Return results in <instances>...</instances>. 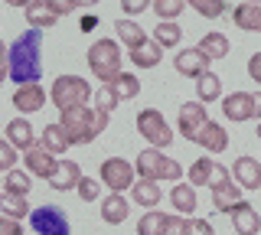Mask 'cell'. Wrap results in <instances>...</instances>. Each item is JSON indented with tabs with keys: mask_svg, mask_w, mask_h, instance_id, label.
<instances>
[{
	"mask_svg": "<svg viewBox=\"0 0 261 235\" xmlns=\"http://www.w3.org/2000/svg\"><path fill=\"white\" fill-rule=\"evenodd\" d=\"M7 75L10 82L20 85H39L43 79V30H27L10 43L7 53Z\"/></svg>",
	"mask_w": 261,
	"mask_h": 235,
	"instance_id": "6da1fadb",
	"label": "cell"
},
{
	"mask_svg": "<svg viewBox=\"0 0 261 235\" xmlns=\"http://www.w3.org/2000/svg\"><path fill=\"white\" fill-rule=\"evenodd\" d=\"M108 121L111 115H105V111H98V108H72V111H62V118H59V124L65 127V134H69V141H72V147H82V144H92L98 134L108 127Z\"/></svg>",
	"mask_w": 261,
	"mask_h": 235,
	"instance_id": "7a4b0ae2",
	"label": "cell"
},
{
	"mask_svg": "<svg viewBox=\"0 0 261 235\" xmlns=\"http://www.w3.org/2000/svg\"><path fill=\"white\" fill-rule=\"evenodd\" d=\"M88 69H92V75L98 79L101 85H111L114 79L121 75V49L114 39H95L92 46H88Z\"/></svg>",
	"mask_w": 261,
	"mask_h": 235,
	"instance_id": "3957f363",
	"label": "cell"
},
{
	"mask_svg": "<svg viewBox=\"0 0 261 235\" xmlns=\"http://www.w3.org/2000/svg\"><path fill=\"white\" fill-rule=\"evenodd\" d=\"M134 167H137V173H141V180H173L179 183V176H183V167L176 164V160H170L167 153H160L157 147H147L137 153V160H134Z\"/></svg>",
	"mask_w": 261,
	"mask_h": 235,
	"instance_id": "277c9868",
	"label": "cell"
},
{
	"mask_svg": "<svg viewBox=\"0 0 261 235\" xmlns=\"http://www.w3.org/2000/svg\"><path fill=\"white\" fill-rule=\"evenodd\" d=\"M92 85L82 75H59L53 82V105L59 111H72V108H85L92 98Z\"/></svg>",
	"mask_w": 261,
	"mask_h": 235,
	"instance_id": "5b68a950",
	"label": "cell"
},
{
	"mask_svg": "<svg viewBox=\"0 0 261 235\" xmlns=\"http://www.w3.org/2000/svg\"><path fill=\"white\" fill-rule=\"evenodd\" d=\"M137 131H141V137L147 144H153L157 150L173 144V127L167 124V118H163L157 108H144L141 115H137Z\"/></svg>",
	"mask_w": 261,
	"mask_h": 235,
	"instance_id": "8992f818",
	"label": "cell"
},
{
	"mask_svg": "<svg viewBox=\"0 0 261 235\" xmlns=\"http://www.w3.org/2000/svg\"><path fill=\"white\" fill-rule=\"evenodd\" d=\"M30 225H33V232H36V235H69L72 232L65 209L62 206H53V202L33 209V213H30Z\"/></svg>",
	"mask_w": 261,
	"mask_h": 235,
	"instance_id": "52a82bcc",
	"label": "cell"
},
{
	"mask_svg": "<svg viewBox=\"0 0 261 235\" xmlns=\"http://www.w3.org/2000/svg\"><path fill=\"white\" fill-rule=\"evenodd\" d=\"M101 180L111 193H124L137 183V167H130V160L124 157H108L101 160Z\"/></svg>",
	"mask_w": 261,
	"mask_h": 235,
	"instance_id": "ba28073f",
	"label": "cell"
},
{
	"mask_svg": "<svg viewBox=\"0 0 261 235\" xmlns=\"http://www.w3.org/2000/svg\"><path fill=\"white\" fill-rule=\"evenodd\" d=\"M228 180H235L232 167H222V164H216V160H209V157H199L190 167V186H209V190H216V186H222Z\"/></svg>",
	"mask_w": 261,
	"mask_h": 235,
	"instance_id": "9c48e42d",
	"label": "cell"
},
{
	"mask_svg": "<svg viewBox=\"0 0 261 235\" xmlns=\"http://www.w3.org/2000/svg\"><path fill=\"white\" fill-rule=\"evenodd\" d=\"M206 124H209V115H206V105L202 101H183L179 105V134L190 144L199 141V134H202Z\"/></svg>",
	"mask_w": 261,
	"mask_h": 235,
	"instance_id": "30bf717a",
	"label": "cell"
},
{
	"mask_svg": "<svg viewBox=\"0 0 261 235\" xmlns=\"http://www.w3.org/2000/svg\"><path fill=\"white\" fill-rule=\"evenodd\" d=\"M209 62H212L209 56L202 53L199 46H193V49L176 53V62H173V66H176V72H179L183 79H202V75L209 72Z\"/></svg>",
	"mask_w": 261,
	"mask_h": 235,
	"instance_id": "8fae6325",
	"label": "cell"
},
{
	"mask_svg": "<svg viewBox=\"0 0 261 235\" xmlns=\"http://www.w3.org/2000/svg\"><path fill=\"white\" fill-rule=\"evenodd\" d=\"M23 160H27V170H30L33 176H39V180H53L56 170H59V160H56L46 147H39V144L33 150L23 153Z\"/></svg>",
	"mask_w": 261,
	"mask_h": 235,
	"instance_id": "7c38bea8",
	"label": "cell"
},
{
	"mask_svg": "<svg viewBox=\"0 0 261 235\" xmlns=\"http://www.w3.org/2000/svg\"><path fill=\"white\" fill-rule=\"evenodd\" d=\"M222 115L228 121H248L255 118V95L251 92H232L222 98Z\"/></svg>",
	"mask_w": 261,
	"mask_h": 235,
	"instance_id": "4fadbf2b",
	"label": "cell"
},
{
	"mask_svg": "<svg viewBox=\"0 0 261 235\" xmlns=\"http://www.w3.org/2000/svg\"><path fill=\"white\" fill-rule=\"evenodd\" d=\"M232 173H235V183H239L242 190H261V160L239 157L232 164Z\"/></svg>",
	"mask_w": 261,
	"mask_h": 235,
	"instance_id": "5bb4252c",
	"label": "cell"
},
{
	"mask_svg": "<svg viewBox=\"0 0 261 235\" xmlns=\"http://www.w3.org/2000/svg\"><path fill=\"white\" fill-rule=\"evenodd\" d=\"M46 105V88L43 85H20L13 92V108L23 111V115H33Z\"/></svg>",
	"mask_w": 261,
	"mask_h": 235,
	"instance_id": "9a60e30c",
	"label": "cell"
},
{
	"mask_svg": "<svg viewBox=\"0 0 261 235\" xmlns=\"http://www.w3.org/2000/svg\"><path fill=\"white\" fill-rule=\"evenodd\" d=\"M7 141H10L13 144V147H20L23 153H27V150H33V147H36V134H33V124H30V121L27 118H13V121H7Z\"/></svg>",
	"mask_w": 261,
	"mask_h": 235,
	"instance_id": "2e32d148",
	"label": "cell"
},
{
	"mask_svg": "<svg viewBox=\"0 0 261 235\" xmlns=\"http://www.w3.org/2000/svg\"><path fill=\"white\" fill-rule=\"evenodd\" d=\"M127 216H130L127 196H121V193L105 196V202H101V222L105 225H121V222H127Z\"/></svg>",
	"mask_w": 261,
	"mask_h": 235,
	"instance_id": "e0dca14e",
	"label": "cell"
},
{
	"mask_svg": "<svg viewBox=\"0 0 261 235\" xmlns=\"http://www.w3.org/2000/svg\"><path fill=\"white\" fill-rule=\"evenodd\" d=\"M27 23H30V30H49L59 23V13L53 10L49 0H33L27 7Z\"/></svg>",
	"mask_w": 261,
	"mask_h": 235,
	"instance_id": "ac0fdd59",
	"label": "cell"
},
{
	"mask_svg": "<svg viewBox=\"0 0 261 235\" xmlns=\"http://www.w3.org/2000/svg\"><path fill=\"white\" fill-rule=\"evenodd\" d=\"M228 216H232V229L239 235H258L261 232V219H258V213L248 206V202H239Z\"/></svg>",
	"mask_w": 261,
	"mask_h": 235,
	"instance_id": "d6986e66",
	"label": "cell"
},
{
	"mask_svg": "<svg viewBox=\"0 0 261 235\" xmlns=\"http://www.w3.org/2000/svg\"><path fill=\"white\" fill-rule=\"evenodd\" d=\"M39 147H46L53 157H62V153L72 147V141H69V134H65L62 124H46L43 134H39Z\"/></svg>",
	"mask_w": 261,
	"mask_h": 235,
	"instance_id": "ffe728a7",
	"label": "cell"
},
{
	"mask_svg": "<svg viewBox=\"0 0 261 235\" xmlns=\"http://www.w3.org/2000/svg\"><path fill=\"white\" fill-rule=\"evenodd\" d=\"M239 202H245V196H242V186L235 180H228V183H222V186L212 190V206H216L219 213H232Z\"/></svg>",
	"mask_w": 261,
	"mask_h": 235,
	"instance_id": "44dd1931",
	"label": "cell"
},
{
	"mask_svg": "<svg viewBox=\"0 0 261 235\" xmlns=\"http://www.w3.org/2000/svg\"><path fill=\"white\" fill-rule=\"evenodd\" d=\"M79 183H82L79 164H75V160H59V170H56V176L49 180V186L59 190V193H65V190H79Z\"/></svg>",
	"mask_w": 261,
	"mask_h": 235,
	"instance_id": "7402d4cb",
	"label": "cell"
},
{
	"mask_svg": "<svg viewBox=\"0 0 261 235\" xmlns=\"http://www.w3.org/2000/svg\"><path fill=\"white\" fill-rule=\"evenodd\" d=\"M232 23L245 33H261V4H239L232 10Z\"/></svg>",
	"mask_w": 261,
	"mask_h": 235,
	"instance_id": "603a6c76",
	"label": "cell"
},
{
	"mask_svg": "<svg viewBox=\"0 0 261 235\" xmlns=\"http://www.w3.org/2000/svg\"><path fill=\"white\" fill-rule=\"evenodd\" d=\"M130 199H134L137 206H144V209H157V202L163 199L160 183L157 180H137L130 186Z\"/></svg>",
	"mask_w": 261,
	"mask_h": 235,
	"instance_id": "cb8c5ba5",
	"label": "cell"
},
{
	"mask_svg": "<svg viewBox=\"0 0 261 235\" xmlns=\"http://www.w3.org/2000/svg\"><path fill=\"white\" fill-rule=\"evenodd\" d=\"M160 59H163V46L157 43V39H147V43H141V46H134V49H130V62H134V66H141V69L160 66Z\"/></svg>",
	"mask_w": 261,
	"mask_h": 235,
	"instance_id": "d4e9b609",
	"label": "cell"
},
{
	"mask_svg": "<svg viewBox=\"0 0 261 235\" xmlns=\"http://www.w3.org/2000/svg\"><path fill=\"white\" fill-rule=\"evenodd\" d=\"M170 202H173V209L179 216H193L196 206H199V199H196V190L190 183H176L173 190H170Z\"/></svg>",
	"mask_w": 261,
	"mask_h": 235,
	"instance_id": "484cf974",
	"label": "cell"
},
{
	"mask_svg": "<svg viewBox=\"0 0 261 235\" xmlns=\"http://www.w3.org/2000/svg\"><path fill=\"white\" fill-rule=\"evenodd\" d=\"M199 147H206L209 153H222L228 147V134H225V127L222 124H216V121H209L206 127H202V134H199Z\"/></svg>",
	"mask_w": 261,
	"mask_h": 235,
	"instance_id": "4316f807",
	"label": "cell"
},
{
	"mask_svg": "<svg viewBox=\"0 0 261 235\" xmlns=\"http://www.w3.org/2000/svg\"><path fill=\"white\" fill-rule=\"evenodd\" d=\"M170 216L160 213V209H147V213L137 219V235H167Z\"/></svg>",
	"mask_w": 261,
	"mask_h": 235,
	"instance_id": "83f0119b",
	"label": "cell"
},
{
	"mask_svg": "<svg viewBox=\"0 0 261 235\" xmlns=\"http://www.w3.org/2000/svg\"><path fill=\"white\" fill-rule=\"evenodd\" d=\"M30 190H33V173H27V170H7L4 173V193L30 196Z\"/></svg>",
	"mask_w": 261,
	"mask_h": 235,
	"instance_id": "f1b7e54d",
	"label": "cell"
},
{
	"mask_svg": "<svg viewBox=\"0 0 261 235\" xmlns=\"http://www.w3.org/2000/svg\"><path fill=\"white\" fill-rule=\"evenodd\" d=\"M196 95H199V101H219L222 98V79L216 75V72H206L202 79H196Z\"/></svg>",
	"mask_w": 261,
	"mask_h": 235,
	"instance_id": "f546056e",
	"label": "cell"
},
{
	"mask_svg": "<svg viewBox=\"0 0 261 235\" xmlns=\"http://www.w3.org/2000/svg\"><path fill=\"white\" fill-rule=\"evenodd\" d=\"M153 39L163 46V49H173V46H179V39H183V30H179V23L173 20H160L157 27H153Z\"/></svg>",
	"mask_w": 261,
	"mask_h": 235,
	"instance_id": "4dcf8cb0",
	"label": "cell"
},
{
	"mask_svg": "<svg viewBox=\"0 0 261 235\" xmlns=\"http://www.w3.org/2000/svg\"><path fill=\"white\" fill-rule=\"evenodd\" d=\"M199 49L209 56V59H225L228 56V39L225 33H206L199 39Z\"/></svg>",
	"mask_w": 261,
	"mask_h": 235,
	"instance_id": "1f68e13d",
	"label": "cell"
},
{
	"mask_svg": "<svg viewBox=\"0 0 261 235\" xmlns=\"http://www.w3.org/2000/svg\"><path fill=\"white\" fill-rule=\"evenodd\" d=\"M114 33H118V36L127 43V49H134V46L147 43V33H144L141 27H137L134 20H118V23H114Z\"/></svg>",
	"mask_w": 261,
	"mask_h": 235,
	"instance_id": "d6a6232c",
	"label": "cell"
},
{
	"mask_svg": "<svg viewBox=\"0 0 261 235\" xmlns=\"http://www.w3.org/2000/svg\"><path fill=\"white\" fill-rule=\"evenodd\" d=\"M0 213L10 216V219H23L30 213V199L16 196V193H4V196H0Z\"/></svg>",
	"mask_w": 261,
	"mask_h": 235,
	"instance_id": "836d02e7",
	"label": "cell"
},
{
	"mask_svg": "<svg viewBox=\"0 0 261 235\" xmlns=\"http://www.w3.org/2000/svg\"><path fill=\"white\" fill-rule=\"evenodd\" d=\"M114 92H118V98L121 101H127V98H137L141 95V82H137V75H130V72H121L118 79H114Z\"/></svg>",
	"mask_w": 261,
	"mask_h": 235,
	"instance_id": "e575fe53",
	"label": "cell"
},
{
	"mask_svg": "<svg viewBox=\"0 0 261 235\" xmlns=\"http://www.w3.org/2000/svg\"><path fill=\"white\" fill-rule=\"evenodd\" d=\"M186 4H190L199 17H206V20H216V17L225 13V0H186Z\"/></svg>",
	"mask_w": 261,
	"mask_h": 235,
	"instance_id": "d590c367",
	"label": "cell"
},
{
	"mask_svg": "<svg viewBox=\"0 0 261 235\" xmlns=\"http://www.w3.org/2000/svg\"><path fill=\"white\" fill-rule=\"evenodd\" d=\"M118 105H121V98H118V92H114V85H101V88L95 92V108H98V111L111 115Z\"/></svg>",
	"mask_w": 261,
	"mask_h": 235,
	"instance_id": "8d00e7d4",
	"label": "cell"
},
{
	"mask_svg": "<svg viewBox=\"0 0 261 235\" xmlns=\"http://www.w3.org/2000/svg\"><path fill=\"white\" fill-rule=\"evenodd\" d=\"M183 4H186V0H153V10H157L160 20H170V23H173L179 13H183Z\"/></svg>",
	"mask_w": 261,
	"mask_h": 235,
	"instance_id": "74e56055",
	"label": "cell"
},
{
	"mask_svg": "<svg viewBox=\"0 0 261 235\" xmlns=\"http://www.w3.org/2000/svg\"><path fill=\"white\" fill-rule=\"evenodd\" d=\"M186 229H190V232H186V235H216V229H212V222H209V219H186Z\"/></svg>",
	"mask_w": 261,
	"mask_h": 235,
	"instance_id": "f35d334b",
	"label": "cell"
},
{
	"mask_svg": "<svg viewBox=\"0 0 261 235\" xmlns=\"http://www.w3.org/2000/svg\"><path fill=\"white\" fill-rule=\"evenodd\" d=\"M79 196L85 199V202H95V199H98V180H92V176H82V183H79Z\"/></svg>",
	"mask_w": 261,
	"mask_h": 235,
	"instance_id": "ab89813d",
	"label": "cell"
},
{
	"mask_svg": "<svg viewBox=\"0 0 261 235\" xmlns=\"http://www.w3.org/2000/svg\"><path fill=\"white\" fill-rule=\"evenodd\" d=\"M13 164H16V147H13L10 141H4V144H0V167L13 170Z\"/></svg>",
	"mask_w": 261,
	"mask_h": 235,
	"instance_id": "60d3db41",
	"label": "cell"
},
{
	"mask_svg": "<svg viewBox=\"0 0 261 235\" xmlns=\"http://www.w3.org/2000/svg\"><path fill=\"white\" fill-rule=\"evenodd\" d=\"M0 235H23V225H20V219H10V216H4V219H0Z\"/></svg>",
	"mask_w": 261,
	"mask_h": 235,
	"instance_id": "b9f144b4",
	"label": "cell"
},
{
	"mask_svg": "<svg viewBox=\"0 0 261 235\" xmlns=\"http://www.w3.org/2000/svg\"><path fill=\"white\" fill-rule=\"evenodd\" d=\"M150 4H153V0H121V10L134 17V13H144V10H147Z\"/></svg>",
	"mask_w": 261,
	"mask_h": 235,
	"instance_id": "7bdbcfd3",
	"label": "cell"
},
{
	"mask_svg": "<svg viewBox=\"0 0 261 235\" xmlns=\"http://www.w3.org/2000/svg\"><path fill=\"white\" fill-rule=\"evenodd\" d=\"M186 219L183 216H170V225H167V235H186Z\"/></svg>",
	"mask_w": 261,
	"mask_h": 235,
	"instance_id": "ee69618b",
	"label": "cell"
},
{
	"mask_svg": "<svg viewBox=\"0 0 261 235\" xmlns=\"http://www.w3.org/2000/svg\"><path fill=\"white\" fill-rule=\"evenodd\" d=\"M248 75H251V79H255V82L261 85V53H255V56L248 59Z\"/></svg>",
	"mask_w": 261,
	"mask_h": 235,
	"instance_id": "f6af8a7d",
	"label": "cell"
},
{
	"mask_svg": "<svg viewBox=\"0 0 261 235\" xmlns=\"http://www.w3.org/2000/svg\"><path fill=\"white\" fill-rule=\"evenodd\" d=\"M49 4H53V10L56 13H59V17H62V13H72V10H75V0H49Z\"/></svg>",
	"mask_w": 261,
	"mask_h": 235,
	"instance_id": "bcb514c9",
	"label": "cell"
},
{
	"mask_svg": "<svg viewBox=\"0 0 261 235\" xmlns=\"http://www.w3.org/2000/svg\"><path fill=\"white\" fill-rule=\"evenodd\" d=\"M4 4H7V7H23V10H27L33 0H4Z\"/></svg>",
	"mask_w": 261,
	"mask_h": 235,
	"instance_id": "7dc6e473",
	"label": "cell"
},
{
	"mask_svg": "<svg viewBox=\"0 0 261 235\" xmlns=\"http://www.w3.org/2000/svg\"><path fill=\"white\" fill-rule=\"evenodd\" d=\"M255 118H261V92L255 95Z\"/></svg>",
	"mask_w": 261,
	"mask_h": 235,
	"instance_id": "c3c4849f",
	"label": "cell"
},
{
	"mask_svg": "<svg viewBox=\"0 0 261 235\" xmlns=\"http://www.w3.org/2000/svg\"><path fill=\"white\" fill-rule=\"evenodd\" d=\"M75 4H79V7H95L98 0H75Z\"/></svg>",
	"mask_w": 261,
	"mask_h": 235,
	"instance_id": "681fc988",
	"label": "cell"
},
{
	"mask_svg": "<svg viewBox=\"0 0 261 235\" xmlns=\"http://www.w3.org/2000/svg\"><path fill=\"white\" fill-rule=\"evenodd\" d=\"M245 4H261V0H245Z\"/></svg>",
	"mask_w": 261,
	"mask_h": 235,
	"instance_id": "f907efd6",
	"label": "cell"
},
{
	"mask_svg": "<svg viewBox=\"0 0 261 235\" xmlns=\"http://www.w3.org/2000/svg\"><path fill=\"white\" fill-rule=\"evenodd\" d=\"M258 141H261V124H258Z\"/></svg>",
	"mask_w": 261,
	"mask_h": 235,
	"instance_id": "816d5d0a",
	"label": "cell"
}]
</instances>
